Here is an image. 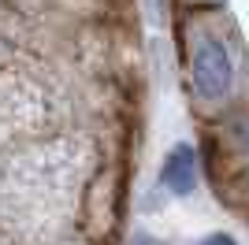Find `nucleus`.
Returning a JSON list of instances; mask_svg holds the SVG:
<instances>
[{
  "label": "nucleus",
  "mask_w": 249,
  "mask_h": 245,
  "mask_svg": "<svg viewBox=\"0 0 249 245\" xmlns=\"http://www.w3.org/2000/svg\"><path fill=\"white\" fill-rule=\"evenodd\" d=\"M201 245H234V242H231L227 234H212V238H205Z\"/></svg>",
  "instance_id": "nucleus-3"
},
{
  "label": "nucleus",
  "mask_w": 249,
  "mask_h": 245,
  "mask_svg": "<svg viewBox=\"0 0 249 245\" xmlns=\"http://www.w3.org/2000/svg\"><path fill=\"white\" fill-rule=\"evenodd\" d=\"M190 78H194V93L201 101H223L234 82L231 71V56L227 45L212 34H201L197 45H194V56H190Z\"/></svg>",
  "instance_id": "nucleus-1"
},
{
  "label": "nucleus",
  "mask_w": 249,
  "mask_h": 245,
  "mask_svg": "<svg viewBox=\"0 0 249 245\" xmlns=\"http://www.w3.org/2000/svg\"><path fill=\"white\" fill-rule=\"evenodd\" d=\"M212 4H219V0H212Z\"/></svg>",
  "instance_id": "nucleus-4"
},
{
  "label": "nucleus",
  "mask_w": 249,
  "mask_h": 245,
  "mask_svg": "<svg viewBox=\"0 0 249 245\" xmlns=\"http://www.w3.org/2000/svg\"><path fill=\"white\" fill-rule=\"evenodd\" d=\"M197 182V160H194V149L190 145H178L175 153L167 156L164 163V186L171 193H190Z\"/></svg>",
  "instance_id": "nucleus-2"
}]
</instances>
